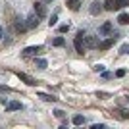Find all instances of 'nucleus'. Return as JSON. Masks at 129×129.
Listing matches in <instances>:
<instances>
[{
	"label": "nucleus",
	"mask_w": 129,
	"mask_h": 129,
	"mask_svg": "<svg viewBox=\"0 0 129 129\" xmlns=\"http://www.w3.org/2000/svg\"><path fill=\"white\" fill-rule=\"evenodd\" d=\"M83 39H85V31H83V29H79V31H77L75 41H73V46H75L77 54H83V52H85V43H83Z\"/></svg>",
	"instance_id": "1"
},
{
	"label": "nucleus",
	"mask_w": 129,
	"mask_h": 129,
	"mask_svg": "<svg viewBox=\"0 0 129 129\" xmlns=\"http://www.w3.org/2000/svg\"><path fill=\"white\" fill-rule=\"evenodd\" d=\"M102 10H104V4H102V2H98V0H94V2L91 4V8H89L91 16H98V14H100Z\"/></svg>",
	"instance_id": "2"
},
{
	"label": "nucleus",
	"mask_w": 129,
	"mask_h": 129,
	"mask_svg": "<svg viewBox=\"0 0 129 129\" xmlns=\"http://www.w3.org/2000/svg\"><path fill=\"white\" fill-rule=\"evenodd\" d=\"M43 52V46L41 44H37V46H27L25 50H23V56H37V54Z\"/></svg>",
	"instance_id": "3"
},
{
	"label": "nucleus",
	"mask_w": 129,
	"mask_h": 129,
	"mask_svg": "<svg viewBox=\"0 0 129 129\" xmlns=\"http://www.w3.org/2000/svg\"><path fill=\"white\" fill-rule=\"evenodd\" d=\"M16 75L19 77V79H21L23 83H25V85H29V87H35V85H37V81L33 79V77H29V75H27V73H21V71H17Z\"/></svg>",
	"instance_id": "4"
},
{
	"label": "nucleus",
	"mask_w": 129,
	"mask_h": 129,
	"mask_svg": "<svg viewBox=\"0 0 129 129\" xmlns=\"http://www.w3.org/2000/svg\"><path fill=\"white\" fill-rule=\"evenodd\" d=\"M39 19H41V17H39L37 14H31V16L25 19V21H27V29H35V27L39 25Z\"/></svg>",
	"instance_id": "5"
},
{
	"label": "nucleus",
	"mask_w": 129,
	"mask_h": 129,
	"mask_svg": "<svg viewBox=\"0 0 129 129\" xmlns=\"http://www.w3.org/2000/svg\"><path fill=\"white\" fill-rule=\"evenodd\" d=\"M46 2H37V4H35V14H37L39 17H44L46 16Z\"/></svg>",
	"instance_id": "6"
},
{
	"label": "nucleus",
	"mask_w": 129,
	"mask_h": 129,
	"mask_svg": "<svg viewBox=\"0 0 129 129\" xmlns=\"http://www.w3.org/2000/svg\"><path fill=\"white\" fill-rule=\"evenodd\" d=\"M83 43H85V48H94V46H98V39L96 37H87L85 35Z\"/></svg>",
	"instance_id": "7"
},
{
	"label": "nucleus",
	"mask_w": 129,
	"mask_h": 129,
	"mask_svg": "<svg viewBox=\"0 0 129 129\" xmlns=\"http://www.w3.org/2000/svg\"><path fill=\"white\" fill-rule=\"evenodd\" d=\"M112 29H114V25L110 21H106V23H102V25L98 27V35H110Z\"/></svg>",
	"instance_id": "8"
},
{
	"label": "nucleus",
	"mask_w": 129,
	"mask_h": 129,
	"mask_svg": "<svg viewBox=\"0 0 129 129\" xmlns=\"http://www.w3.org/2000/svg\"><path fill=\"white\" fill-rule=\"evenodd\" d=\"M21 102H16V100H14V102H8L6 104V110H8V112H14V110H21Z\"/></svg>",
	"instance_id": "9"
},
{
	"label": "nucleus",
	"mask_w": 129,
	"mask_h": 129,
	"mask_svg": "<svg viewBox=\"0 0 129 129\" xmlns=\"http://www.w3.org/2000/svg\"><path fill=\"white\" fill-rule=\"evenodd\" d=\"M37 96L43 98L44 102H54V100H56V96H54V94H46V92H37Z\"/></svg>",
	"instance_id": "10"
},
{
	"label": "nucleus",
	"mask_w": 129,
	"mask_h": 129,
	"mask_svg": "<svg viewBox=\"0 0 129 129\" xmlns=\"http://www.w3.org/2000/svg\"><path fill=\"white\" fill-rule=\"evenodd\" d=\"M35 64H37V70H46V68H48V62H46L44 58H37Z\"/></svg>",
	"instance_id": "11"
},
{
	"label": "nucleus",
	"mask_w": 129,
	"mask_h": 129,
	"mask_svg": "<svg viewBox=\"0 0 129 129\" xmlns=\"http://www.w3.org/2000/svg\"><path fill=\"white\" fill-rule=\"evenodd\" d=\"M104 10H110V12L118 10V6H116V0H106V2H104Z\"/></svg>",
	"instance_id": "12"
},
{
	"label": "nucleus",
	"mask_w": 129,
	"mask_h": 129,
	"mask_svg": "<svg viewBox=\"0 0 129 129\" xmlns=\"http://www.w3.org/2000/svg\"><path fill=\"white\" fill-rule=\"evenodd\" d=\"M79 4H81V0H68V8L73 10V12L79 10Z\"/></svg>",
	"instance_id": "13"
},
{
	"label": "nucleus",
	"mask_w": 129,
	"mask_h": 129,
	"mask_svg": "<svg viewBox=\"0 0 129 129\" xmlns=\"http://www.w3.org/2000/svg\"><path fill=\"white\" fill-rule=\"evenodd\" d=\"M118 23L119 25H127L129 23V14H119L118 16Z\"/></svg>",
	"instance_id": "14"
},
{
	"label": "nucleus",
	"mask_w": 129,
	"mask_h": 129,
	"mask_svg": "<svg viewBox=\"0 0 129 129\" xmlns=\"http://www.w3.org/2000/svg\"><path fill=\"white\" fill-rule=\"evenodd\" d=\"M16 29H17L19 33L27 31V23H25V21H21V19H17V21H16Z\"/></svg>",
	"instance_id": "15"
},
{
	"label": "nucleus",
	"mask_w": 129,
	"mask_h": 129,
	"mask_svg": "<svg viewBox=\"0 0 129 129\" xmlns=\"http://www.w3.org/2000/svg\"><path fill=\"white\" fill-rule=\"evenodd\" d=\"M64 43H66V41H64L62 37H56V39L52 41V46H64Z\"/></svg>",
	"instance_id": "16"
},
{
	"label": "nucleus",
	"mask_w": 129,
	"mask_h": 129,
	"mask_svg": "<svg viewBox=\"0 0 129 129\" xmlns=\"http://www.w3.org/2000/svg\"><path fill=\"white\" fill-rule=\"evenodd\" d=\"M116 6H118V10H121V8L129 6V0H116Z\"/></svg>",
	"instance_id": "17"
},
{
	"label": "nucleus",
	"mask_w": 129,
	"mask_h": 129,
	"mask_svg": "<svg viewBox=\"0 0 129 129\" xmlns=\"http://www.w3.org/2000/svg\"><path fill=\"white\" fill-rule=\"evenodd\" d=\"M71 121H73L75 125H83V123H85V118H83V116H75Z\"/></svg>",
	"instance_id": "18"
},
{
	"label": "nucleus",
	"mask_w": 129,
	"mask_h": 129,
	"mask_svg": "<svg viewBox=\"0 0 129 129\" xmlns=\"http://www.w3.org/2000/svg\"><path fill=\"white\" fill-rule=\"evenodd\" d=\"M119 54H121V56H125V54H129V44H127V43L119 46Z\"/></svg>",
	"instance_id": "19"
},
{
	"label": "nucleus",
	"mask_w": 129,
	"mask_h": 129,
	"mask_svg": "<svg viewBox=\"0 0 129 129\" xmlns=\"http://www.w3.org/2000/svg\"><path fill=\"white\" fill-rule=\"evenodd\" d=\"M54 116H56V118H58V119H64V118H66V112H64V110H60V108H58V110H54Z\"/></svg>",
	"instance_id": "20"
},
{
	"label": "nucleus",
	"mask_w": 129,
	"mask_h": 129,
	"mask_svg": "<svg viewBox=\"0 0 129 129\" xmlns=\"http://www.w3.org/2000/svg\"><path fill=\"white\" fill-rule=\"evenodd\" d=\"M56 23H58V14H52V17H50L48 25H50V27H54V25H56Z\"/></svg>",
	"instance_id": "21"
},
{
	"label": "nucleus",
	"mask_w": 129,
	"mask_h": 129,
	"mask_svg": "<svg viewBox=\"0 0 129 129\" xmlns=\"http://www.w3.org/2000/svg\"><path fill=\"white\" fill-rule=\"evenodd\" d=\"M58 31H60V33H68V31H70V25H60Z\"/></svg>",
	"instance_id": "22"
},
{
	"label": "nucleus",
	"mask_w": 129,
	"mask_h": 129,
	"mask_svg": "<svg viewBox=\"0 0 129 129\" xmlns=\"http://www.w3.org/2000/svg\"><path fill=\"white\" fill-rule=\"evenodd\" d=\"M112 73H110V71H102V79H112Z\"/></svg>",
	"instance_id": "23"
},
{
	"label": "nucleus",
	"mask_w": 129,
	"mask_h": 129,
	"mask_svg": "<svg viewBox=\"0 0 129 129\" xmlns=\"http://www.w3.org/2000/svg\"><path fill=\"white\" fill-rule=\"evenodd\" d=\"M96 96H98V98H108L110 94H108V92H102V91H100V92H96Z\"/></svg>",
	"instance_id": "24"
},
{
	"label": "nucleus",
	"mask_w": 129,
	"mask_h": 129,
	"mask_svg": "<svg viewBox=\"0 0 129 129\" xmlns=\"http://www.w3.org/2000/svg\"><path fill=\"white\" fill-rule=\"evenodd\" d=\"M94 71H100V73H102V71H104V66L102 64H96V66H94Z\"/></svg>",
	"instance_id": "25"
},
{
	"label": "nucleus",
	"mask_w": 129,
	"mask_h": 129,
	"mask_svg": "<svg viewBox=\"0 0 129 129\" xmlns=\"http://www.w3.org/2000/svg\"><path fill=\"white\" fill-rule=\"evenodd\" d=\"M125 75V70H118L116 71V77H123Z\"/></svg>",
	"instance_id": "26"
},
{
	"label": "nucleus",
	"mask_w": 129,
	"mask_h": 129,
	"mask_svg": "<svg viewBox=\"0 0 129 129\" xmlns=\"http://www.w3.org/2000/svg\"><path fill=\"white\" fill-rule=\"evenodd\" d=\"M119 114H121V118H129V110H121Z\"/></svg>",
	"instance_id": "27"
},
{
	"label": "nucleus",
	"mask_w": 129,
	"mask_h": 129,
	"mask_svg": "<svg viewBox=\"0 0 129 129\" xmlns=\"http://www.w3.org/2000/svg\"><path fill=\"white\" fill-rule=\"evenodd\" d=\"M0 92H10V89H8V87H4V85H0Z\"/></svg>",
	"instance_id": "28"
},
{
	"label": "nucleus",
	"mask_w": 129,
	"mask_h": 129,
	"mask_svg": "<svg viewBox=\"0 0 129 129\" xmlns=\"http://www.w3.org/2000/svg\"><path fill=\"white\" fill-rule=\"evenodd\" d=\"M92 129H104V123H96V125H92Z\"/></svg>",
	"instance_id": "29"
},
{
	"label": "nucleus",
	"mask_w": 129,
	"mask_h": 129,
	"mask_svg": "<svg viewBox=\"0 0 129 129\" xmlns=\"http://www.w3.org/2000/svg\"><path fill=\"white\" fill-rule=\"evenodd\" d=\"M2 37H4V29L0 27V41H2Z\"/></svg>",
	"instance_id": "30"
},
{
	"label": "nucleus",
	"mask_w": 129,
	"mask_h": 129,
	"mask_svg": "<svg viewBox=\"0 0 129 129\" xmlns=\"http://www.w3.org/2000/svg\"><path fill=\"white\" fill-rule=\"evenodd\" d=\"M43 2H52V0H43Z\"/></svg>",
	"instance_id": "31"
},
{
	"label": "nucleus",
	"mask_w": 129,
	"mask_h": 129,
	"mask_svg": "<svg viewBox=\"0 0 129 129\" xmlns=\"http://www.w3.org/2000/svg\"><path fill=\"white\" fill-rule=\"evenodd\" d=\"M127 102H129V96H127Z\"/></svg>",
	"instance_id": "32"
}]
</instances>
